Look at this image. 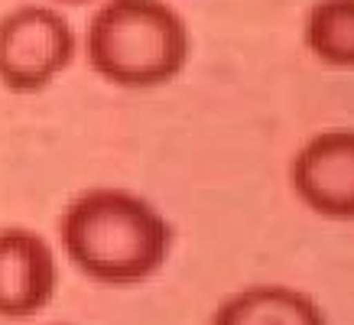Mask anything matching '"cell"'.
I'll return each instance as SVG.
<instances>
[{"label": "cell", "instance_id": "obj_6", "mask_svg": "<svg viewBox=\"0 0 354 325\" xmlns=\"http://www.w3.org/2000/svg\"><path fill=\"white\" fill-rule=\"evenodd\" d=\"M208 325H328V319L309 292L286 283H257L231 292Z\"/></svg>", "mask_w": 354, "mask_h": 325}, {"label": "cell", "instance_id": "obj_5", "mask_svg": "<svg viewBox=\"0 0 354 325\" xmlns=\"http://www.w3.org/2000/svg\"><path fill=\"white\" fill-rule=\"evenodd\" d=\"M59 292V254L30 228H0V319H32Z\"/></svg>", "mask_w": 354, "mask_h": 325}, {"label": "cell", "instance_id": "obj_1", "mask_svg": "<svg viewBox=\"0 0 354 325\" xmlns=\"http://www.w3.org/2000/svg\"><path fill=\"white\" fill-rule=\"evenodd\" d=\"M59 244L65 260L88 280L137 286L166 267L176 231L147 195L95 185L62 208Z\"/></svg>", "mask_w": 354, "mask_h": 325}, {"label": "cell", "instance_id": "obj_2", "mask_svg": "<svg viewBox=\"0 0 354 325\" xmlns=\"http://www.w3.org/2000/svg\"><path fill=\"white\" fill-rule=\"evenodd\" d=\"M189 55V23L166 0H101L85 26L88 68L124 91L169 85L183 75Z\"/></svg>", "mask_w": 354, "mask_h": 325}, {"label": "cell", "instance_id": "obj_4", "mask_svg": "<svg viewBox=\"0 0 354 325\" xmlns=\"http://www.w3.org/2000/svg\"><path fill=\"white\" fill-rule=\"evenodd\" d=\"M290 189L312 215L354 221V130L332 127L302 143L290 160Z\"/></svg>", "mask_w": 354, "mask_h": 325}, {"label": "cell", "instance_id": "obj_9", "mask_svg": "<svg viewBox=\"0 0 354 325\" xmlns=\"http://www.w3.org/2000/svg\"><path fill=\"white\" fill-rule=\"evenodd\" d=\"M53 325H72V322H53Z\"/></svg>", "mask_w": 354, "mask_h": 325}, {"label": "cell", "instance_id": "obj_3", "mask_svg": "<svg viewBox=\"0 0 354 325\" xmlns=\"http://www.w3.org/2000/svg\"><path fill=\"white\" fill-rule=\"evenodd\" d=\"M78 36L55 3H20L0 17V85L39 95L75 62Z\"/></svg>", "mask_w": 354, "mask_h": 325}, {"label": "cell", "instance_id": "obj_8", "mask_svg": "<svg viewBox=\"0 0 354 325\" xmlns=\"http://www.w3.org/2000/svg\"><path fill=\"white\" fill-rule=\"evenodd\" d=\"M49 3H68V7H78V3H95V0H49Z\"/></svg>", "mask_w": 354, "mask_h": 325}, {"label": "cell", "instance_id": "obj_7", "mask_svg": "<svg viewBox=\"0 0 354 325\" xmlns=\"http://www.w3.org/2000/svg\"><path fill=\"white\" fill-rule=\"evenodd\" d=\"M302 43L315 62L354 72V0H315L302 20Z\"/></svg>", "mask_w": 354, "mask_h": 325}]
</instances>
